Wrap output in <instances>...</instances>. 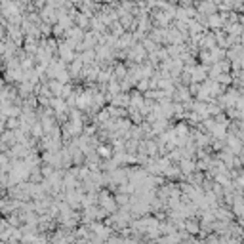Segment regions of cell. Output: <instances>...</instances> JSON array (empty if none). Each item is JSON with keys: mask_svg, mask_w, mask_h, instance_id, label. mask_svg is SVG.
<instances>
[{"mask_svg": "<svg viewBox=\"0 0 244 244\" xmlns=\"http://www.w3.org/2000/svg\"><path fill=\"white\" fill-rule=\"evenodd\" d=\"M187 231H189V233H198V225H196V221H187Z\"/></svg>", "mask_w": 244, "mask_h": 244, "instance_id": "cell-3", "label": "cell"}, {"mask_svg": "<svg viewBox=\"0 0 244 244\" xmlns=\"http://www.w3.org/2000/svg\"><path fill=\"white\" fill-rule=\"evenodd\" d=\"M193 168H195L193 162H189V160H181V170L185 172V174H191V172H193Z\"/></svg>", "mask_w": 244, "mask_h": 244, "instance_id": "cell-1", "label": "cell"}, {"mask_svg": "<svg viewBox=\"0 0 244 244\" xmlns=\"http://www.w3.org/2000/svg\"><path fill=\"white\" fill-rule=\"evenodd\" d=\"M210 25H212V27H214V25H216V27L221 25V17H216V15H214V17H210Z\"/></svg>", "mask_w": 244, "mask_h": 244, "instance_id": "cell-4", "label": "cell"}, {"mask_svg": "<svg viewBox=\"0 0 244 244\" xmlns=\"http://www.w3.org/2000/svg\"><path fill=\"white\" fill-rule=\"evenodd\" d=\"M97 152H99V157H103V158L107 157V158H109L111 157V147H99Z\"/></svg>", "mask_w": 244, "mask_h": 244, "instance_id": "cell-2", "label": "cell"}]
</instances>
